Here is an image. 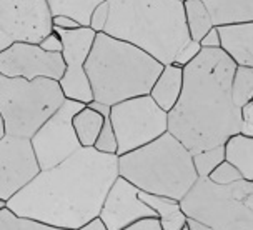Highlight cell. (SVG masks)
I'll return each mask as SVG.
<instances>
[{
	"instance_id": "24",
	"label": "cell",
	"mask_w": 253,
	"mask_h": 230,
	"mask_svg": "<svg viewBox=\"0 0 253 230\" xmlns=\"http://www.w3.org/2000/svg\"><path fill=\"white\" fill-rule=\"evenodd\" d=\"M232 97L238 109L253 100V69L237 65L232 80Z\"/></svg>"
},
{
	"instance_id": "14",
	"label": "cell",
	"mask_w": 253,
	"mask_h": 230,
	"mask_svg": "<svg viewBox=\"0 0 253 230\" xmlns=\"http://www.w3.org/2000/svg\"><path fill=\"white\" fill-rule=\"evenodd\" d=\"M157 217L155 212L140 198V190L124 177H119L107 193L98 219L107 230H124L142 219Z\"/></svg>"
},
{
	"instance_id": "29",
	"label": "cell",
	"mask_w": 253,
	"mask_h": 230,
	"mask_svg": "<svg viewBox=\"0 0 253 230\" xmlns=\"http://www.w3.org/2000/svg\"><path fill=\"white\" fill-rule=\"evenodd\" d=\"M200 52H202V45L198 42H195V40H190L188 44H185L183 47L180 48V52L177 53V55H175L173 64L185 69L188 64H192V62L195 60Z\"/></svg>"
},
{
	"instance_id": "17",
	"label": "cell",
	"mask_w": 253,
	"mask_h": 230,
	"mask_svg": "<svg viewBox=\"0 0 253 230\" xmlns=\"http://www.w3.org/2000/svg\"><path fill=\"white\" fill-rule=\"evenodd\" d=\"M215 27L253 22V0H202Z\"/></svg>"
},
{
	"instance_id": "20",
	"label": "cell",
	"mask_w": 253,
	"mask_h": 230,
	"mask_svg": "<svg viewBox=\"0 0 253 230\" xmlns=\"http://www.w3.org/2000/svg\"><path fill=\"white\" fill-rule=\"evenodd\" d=\"M185 10V22H187V30L190 35V40H200L205 37L210 29H213V20L202 0H187L183 3Z\"/></svg>"
},
{
	"instance_id": "42",
	"label": "cell",
	"mask_w": 253,
	"mask_h": 230,
	"mask_svg": "<svg viewBox=\"0 0 253 230\" xmlns=\"http://www.w3.org/2000/svg\"><path fill=\"white\" fill-rule=\"evenodd\" d=\"M245 230H253V225H252V227H248V229H245Z\"/></svg>"
},
{
	"instance_id": "9",
	"label": "cell",
	"mask_w": 253,
	"mask_h": 230,
	"mask_svg": "<svg viewBox=\"0 0 253 230\" xmlns=\"http://www.w3.org/2000/svg\"><path fill=\"white\" fill-rule=\"evenodd\" d=\"M47 0H0V53L15 42L40 44L53 32Z\"/></svg>"
},
{
	"instance_id": "27",
	"label": "cell",
	"mask_w": 253,
	"mask_h": 230,
	"mask_svg": "<svg viewBox=\"0 0 253 230\" xmlns=\"http://www.w3.org/2000/svg\"><path fill=\"white\" fill-rule=\"evenodd\" d=\"M209 179L213 184H216V185H230V184H235V182H238V180H243L242 174L238 172L232 164H228L227 160L221 162L213 172L210 174Z\"/></svg>"
},
{
	"instance_id": "41",
	"label": "cell",
	"mask_w": 253,
	"mask_h": 230,
	"mask_svg": "<svg viewBox=\"0 0 253 230\" xmlns=\"http://www.w3.org/2000/svg\"><path fill=\"white\" fill-rule=\"evenodd\" d=\"M182 230H190V229H188V225H185V227H183Z\"/></svg>"
},
{
	"instance_id": "13",
	"label": "cell",
	"mask_w": 253,
	"mask_h": 230,
	"mask_svg": "<svg viewBox=\"0 0 253 230\" xmlns=\"http://www.w3.org/2000/svg\"><path fill=\"white\" fill-rule=\"evenodd\" d=\"M39 174L30 138L5 135L0 140V198L8 202Z\"/></svg>"
},
{
	"instance_id": "8",
	"label": "cell",
	"mask_w": 253,
	"mask_h": 230,
	"mask_svg": "<svg viewBox=\"0 0 253 230\" xmlns=\"http://www.w3.org/2000/svg\"><path fill=\"white\" fill-rule=\"evenodd\" d=\"M108 119L119 142V157L145 147L169 132V114L162 110L150 95L115 103Z\"/></svg>"
},
{
	"instance_id": "12",
	"label": "cell",
	"mask_w": 253,
	"mask_h": 230,
	"mask_svg": "<svg viewBox=\"0 0 253 230\" xmlns=\"http://www.w3.org/2000/svg\"><path fill=\"white\" fill-rule=\"evenodd\" d=\"M65 74L62 53H50L39 44L15 42L0 53V75L10 79H50L60 82Z\"/></svg>"
},
{
	"instance_id": "23",
	"label": "cell",
	"mask_w": 253,
	"mask_h": 230,
	"mask_svg": "<svg viewBox=\"0 0 253 230\" xmlns=\"http://www.w3.org/2000/svg\"><path fill=\"white\" fill-rule=\"evenodd\" d=\"M53 15H69L82 27L90 25L93 8L107 0H47Z\"/></svg>"
},
{
	"instance_id": "1",
	"label": "cell",
	"mask_w": 253,
	"mask_h": 230,
	"mask_svg": "<svg viewBox=\"0 0 253 230\" xmlns=\"http://www.w3.org/2000/svg\"><path fill=\"white\" fill-rule=\"evenodd\" d=\"M119 177V155L82 147L53 169L40 170L7 202V209L22 219L79 230L98 219Z\"/></svg>"
},
{
	"instance_id": "25",
	"label": "cell",
	"mask_w": 253,
	"mask_h": 230,
	"mask_svg": "<svg viewBox=\"0 0 253 230\" xmlns=\"http://www.w3.org/2000/svg\"><path fill=\"white\" fill-rule=\"evenodd\" d=\"M193 165H195L198 179H209L210 174L225 162V145H216L207 150L193 153Z\"/></svg>"
},
{
	"instance_id": "10",
	"label": "cell",
	"mask_w": 253,
	"mask_h": 230,
	"mask_svg": "<svg viewBox=\"0 0 253 230\" xmlns=\"http://www.w3.org/2000/svg\"><path fill=\"white\" fill-rule=\"evenodd\" d=\"M84 107V103L67 98L30 138L40 170L53 169L82 148L74 129V117Z\"/></svg>"
},
{
	"instance_id": "6",
	"label": "cell",
	"mask_w": 253,
	"mask_h": 230,
	"mask_svg": "<svg viewBox=\"0 0 253 230\" xmlns=\"http://www.w3.org/2000/svg\"><path fill=\"white\" fill-rule=\"evenodd\" d=\"M65 100L57 80L0 75V114L12 137L32 138Z\"/></svg>"
},
{
	"instance_id": "19",
	"label": "cell",
	"mask_w": 253,
	"mask_h": 230,
	"mask_svg": "<svg viewBox=\"0 0 253 230\" xmlns=\"http://www.w3.org/2000/svg\"><path fill=\"white\" fill-rule=\"evenodd\" d=\"M225 160L242 174L243 180L253 182V137L237 134L225 142Z\"/></svg>"
},
{
	"instance_id": "35",
	"label": "cell",
	"mask_w": 253,
	"mask_h": 230,
	"mask_svg": "<svg viewBox=\"0 0 253 230\" xmlns=\"http://www.w3.org/2000/svg\"><path fill=\"white\" fill-rule=\"evenodd\" d=\"M87 107H90L92 110H95V112H98L100 115H103V117H110V109L112 107L110 105H105V103H102V102H97V100H93V102H90Z\"/></svg>"
},
{
	"instance_id": "33",
	"label": "cell",
	"mask_w": 253,
	"mask_h": 230,
	"mask_svg": "<svg viewBox=\"0 0 253 230\" xmlns=\"http://www.w3.org/2000/svg\"><path fill=\"white\" fill-rule=\"evenodd\" d=\"M124 230H164L160 225V220L157 217H148V219H142L138 222L132 224L130 227H126Z\"/></svg>"
},
{
	"instance_id": "31",
	"label": "cell",
	"mask_w": 253,
	"mask_h": 230,
	"mask_svg": "<svg viewBox=\"0 0 253 230\" xmlns=\"http://www.w3.org/2000/svg\"><path fill=\"white\" fill-rule=\"evenodd\" d=\"M52 27H53V30H75V29H80L82 25L69 15H53Z\"/></svg>"
},
{
	"instance_id": "22",
	"label": "cell",
	"mask_w": 253,
	"mask_h": 230,
	"mask_svg": "<svg viewBox=\"0 0 253 230\" xmlns=\"http://www.w3.org/2000/svg\"><path fill=\"white\" fill-rule=\"evenodd\" d=\"M0 230H69V229L53 227V225L37 222V220L17 217L10 209H5L0 212ZM79 230H107V227L100 219H95Z\"/></svg>"
},
{
	"instance_id": "7",
	"label": "cell",
	"mask_w": 253,
	"mask_h": 230,
	"mask_svg": "<svg viewBox=\"0 0 253 230\" xmlns=\"http://www.w3.org/2000/svg\"><path fill=\"white\" fill-rule=\"evenodd\" d=\"M180 204L188 219L220 230L233 222L253 220V182L216 185L210 179H198Z\"/></svg>"
},
{
	"instance_id": "16",
	"label": "cell",
	"mask_w": 253,
	"mask_h": 230,
	"mask_svg": "<svg viewBox=\"0 0 253 230\" xmlns=\"http://www.w3.org/2000/svg\"><path fill=\"white\" fill-rule=\"evenodd\" d=\"M183 89V69L175 64L164 65L160 75L157 77L155 84L150 90V95L153 102L157 103L164 112H171L177 105Z\"/></svg>"
},
{
	"instance_id": "34",
	"label": "cell",
	"mask_w": 253,
	"mask_h": 230,
	"mask_svg": "<svg viewBox=\"0 0 253 230\" xmlns=\"http://www.w3.org/2000/svg\"><path fill=\"white\" fill-rule=\"evenodd\" d=\"M240 115H242V122L253 125V100L245 103V105L242 107V109H240Z\"/></svg>"
},
{
	"instance_id": "32",
	"label": "cell",
	"mask_w": 253,
	"mask_h": 230,
	"mask_svg": "<svg viewBox=\"0 0 253 230\" xmlns=\"http://www.w3.org/2000/svg\"><path fill=\"white\" fill-rule=\"evenodd\" d=\"M198 44L202 45V48H221V37H220L218 27L210 29L205 37H203Z\"/></svg>"
},
{
	"instance_id": "37",
	"label": "cell",
	"mask_w": 253,
	"mask_h": 230,
	"mask_svg": "<svg viewBox=\"0 0 253 230\" xmlns=\"http://www.w3.org/2000/svg\"><path fill=\"white\" fill-rule=\"evenodd\" d=\"M240 134H242V135H245V137H253V125L245 124V122H242V125H240Z\"/></svg>"
},
{
	"instance_id": "39",
	"label": "cell",
	"mask_w": 253,
	"mask_h": 230,
	"mask_svg": "<svg viewBox=\"0 0 253 230\" xmlns=\"http://www.w3.org/2000/svg\"><path fill=\"white\" fill-rule=\"evenodd\" d=\"M7 209V200H3V198H0V212Z\"/></svg>"
},
{
	"instance_id": "4",
	"label": "cell",
	"mask_w": 253,
	"mask_h": 230,
	"mask_svg": "<svg viewBox=\"0 0 253 230\" xmlns=\"http://www.w3.org/2000/svg\"><path fill=\"white\" fill-rule=\"evenodd\" d=\"M164 65L135 45L97 34L85 72L90 80L93 100L105 105L148 95Z\"/></svg>"
},
{
	"instance_id": "40",
	"label": "cell",
	"mask_w": 253,
	"mask_h": 230,
	"mask_svg": "<svg viewBox=\"0 0 253 230\" xmlns=\"http://www.w3.org/2000/svg\"><path fill=\"white\" fill-rule=\"evenodd\" d=\"M177 2H180V3H185V2H187V0H177Z\"/></svg>"
},
{
	"instance_id": "21",
	"label": "cell",
	"mask_w": 253,
	"mask_h": 230,
	"mask_svg": "<svg viewBox=\"0 0 253 230\" xmlns=\"http://www.w3.org/2000/svg\"><path fill=\"white\" fill-rule=\"evenodd\" d=\"M107 117L100 115L98 112L92 110L85 105L82 110L74 117V129L82 147H93L97 137L105 124Z\"/></svg>"
},
{
	"instance_id": "28",
	"label": "cell",
	"mask_w": 253,
	"mask_h": 230,
	"mask_svg": "<svg viewBox=\"0 0 253 230\" xmlns=\"http://www.w3.org/2000/svg\"><path fill=\"white\" fill-rule=\"evenodd\" d=\"M108 15H110V2H102L100 5H97L93 8L92 15H90V29L93 32L100 34L105 30V25L108 22Z\"/></svg>"
},
{
	"instance_id": "26",
	"label": "cell",
	"mask_w": 253,
	"mask_h": 230,
	"mask_svg": "<svg viewBox=\"0 0 253 230\" xmlns=\"http://www.w3.org/2000/svg\"><path fill=\"white\" fill-rule=\"evenodd\" d=\"M93 148L102 153H110V155H117V152H119V142H117V135L114 127H112L110 119H107L103 124Z\"/></svg>"
},
{
	"instance_id": "30",
	"label": "cell",
	"mask_w": 253,
	"mask_h": 230,
	"mask_svg": "<svg viewBox=\"0 0 253 230\" xmlns=\"http://www.w3.org/2000/svg\"><path fill=\"white\" fill-rule=\"evenodd\" d=\"M39 45H40V48H43L45 52H50V53H62V50H63L62 37L58 35V32H55V30H53L52 34H48Z\"/></svg>"
},
{
	"instance_id": "18",
	"label": "cell",
	"mask_w": 253,
	"mask_h": 230,
	"mask_svg": "<svg viewBox=\"0 0 253 230\" xmlns=\"http://www.w3.org/2000/svg\"><path fill=\"white\" fill-rule=\"evenodd\" d=\"M140 198L155 212L164 230H182L187 225L188 217L182 210V204L175 198L153 195V193L145 192H140Z\"/></svg>"
},
{
	"instance_id": "3",
	"label": "cell",
	"mask_w": 253,
	"mask_h": 230,
	"mask_svg": "<svg viewBox=\"0 0 253 230\" xmlns=\"http://www.w3.org/2000/svg\"><path fill=\"white\" fill-rule=\"evenodd\" d=\"M110 15L103 34L148 53L162 65L173 64L190 35L183 3L177 0H108Z\"/></svg>"
},
{
	"instance_id": "2",
	"label": "cell",
	"mask_w": 253,
	"mask_h": 230,
	"mask_svg": "<svg viewBox=\"0 0 253 230\" xmlns=\"http://www.w3.org/2000/svg\"><path fill=\"white\" fill-rule=\"evenodd\" d=\"M237 65L221 48H202L183 69V89L177 105L169 112V132L197 153L225 145L240 134L242 115L232 97Z\"/></svg>"
},
{
	"instance_id": "36",
	"label": "cell",
	"mask_w": 253,
	"mask_h": 230,
	"mask_svg": "<svg viewBox=\"0 0 253 230\" xmlns=\"http://www.w3.org/2000/svg\"><path fill=\"white\" fill-rule=\"evenodd\" d=\"M187 225H188L190 230H213L211 227H209V225L198 222V220H195V219H188L187 220Z\"/></svg>"
},
{
	"instance_id": "11",
	"label": "cell",
	"mask_w": 253,
	"mask_h": 230,
	"mask_svg": "<svg viewBox=\"0 0 253 230\" xmlns=\"http://www.w3.org/2000/svg\"><path fill=\"white\" fill-rule=\"evenodd\" d=\"M62 37L63 50L62 57L65 60V74L60 79V89L65 98L88 105L93 102V92L90 80L85 72V62L93 47L97 32L90 27H80L75 30H55Z\"/></svg>"
},
{
	"instance_id": "38",
	"label": "cell",
	"mask_w": 253,
	"mask_h": 230,
	"mask_svg": "<svg viewBox=\"0 0 253 230\" xmlns=\"http://www.w3.org/2000/svg\"><path fill=\"white\" fill-rule=\"evenodd\" d=\"M7 135V130H5V122H3V117L0 114V140Z\"/></svg>"
},
{
	"instance_id": "15",
	"label": "cell",
	"mask_w": 253,
	"mask_h": 230,
	"mask_svg": "<svg viewBox=\"0 0 253 230\" xmlns=\"http://www.w3.org/2000/svg\"><path fill=\"white\" fill-rule=\"evenodd\" d=\"M221 50L232 58L235 65L253 69V22L218 27Z\"/></svg>"
},
{
	"instance_id": "5",
	"label": "cell",
	"mask_w": 253,
	"mask_h": 230,
	"mask_svg": "<svg viewBox=\"0 0 253 230\" xmlns=\"http://www.w3.org/2000/svg\"><path fill=\"white\" fill-rule=\"evenodd\" d=\"M119 174L140 192L178 202L198 180L192 153L170 132L145 147L120 155Z\"/></svg>"
}]
</instances>
